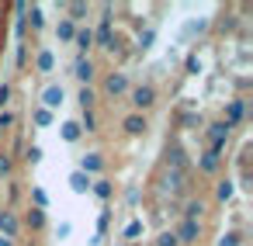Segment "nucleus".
Segmentation results:
<instances>
[{
    "mask_svg": "<svg viewBox=\"0 0 253 246\" xmlns=\"http://www.w3.org/2000/svg\"><path fill=\"white\" fill-rule=\"evenodd\" d=\"M111 25H115V18H111V7H108L104 18H101V25H97V32H94V45H101V49H108V52H115V45H118Z\"/></svg>",
    "mask_w": 253,
    "mask_h": 246,
    "instance_id": "1",
    "label": "nucleus"
},
{
    "mask_svg": "<svg viewBox=\"0 0 253 246\" xmlns=\"http://www.w3.org/2000/svg\"><path fill=\"white\" fill-rule=\"evenodd\" d=\"M128 97H132L135 115H142V111H149V108L156 104V87H153V83H139V87L128 90Z\"/></svg>",
    "mask_w": 253,
    "mask_h": 246,
    "instance_id": "2",
    "label": "nucleus"
},
{
    "mask_svg": "<svg viewBox=\"0 0 253 246\" xmlns=\"http://www.w3.org/2000/svg\"><path fill=\"white\" fill-rule=\"evenodd\" d=\"M229 132H232V125H225V122H211L208 128H205V139H208V149H225V142H229Z\"/></svg>",
    "mask_w": 253,
    "mask_h": 246,
    "instance_id": "3",
    "label": "nucleus"
},
{
    "mask_svg": "<svg viewBox=\"0 0 253 246\" xmlns=\"http://www.w3.org/2000/svg\"><path fill=\"white\" fill-rule=\"evenodd\" d=\"M18 232H21V218L11 211V208H4V211H0V236H4V239H18Z\"/></svg>",
    "mask_w": 253,
    "mask_h": 246,
    "instance_id": "4",
    "label": "nucleus"
},
{
    "mask_svg": "<svg viewBox=\"0 0 253 246\" xmlns=\"http://www.w3.org/2000/svg\"><path fill=\"white\" fill-rule=\"evenodd\" d=\"M177 243H198L201 239V222H194V218H180V225H177Z\"/></svg>",
    "mask_w": 253,
    "mask_h": 246,
    "instance_id": "5",
    "label": "nucleus"
},
{
    "mask_svg": "<svg viewBox=\"0 0 253 246\" xmlns=\"http://www.w3.org/2000/svg\"><path fill=\"white\" fill-rule=\"evenodd\" d=\"M104 94H108V97H122V94H128V77H125V73H108V80H104Z\"/></svg>",
    "mask_w": 253,
    "mask_h": 246,
    "instance_id": "6",
    "label": "nucleus"
},
{
    "mask_svg": "<svg viewBox=\"0 0 253 246\" xmlns=\"http://www.w3.org/2000/svg\"><path fill=\"white\" fill-rule=\"evenodd\" d=\"M63 97H66L63 83H49V87L42 90V108H45V111H52V108H59V104H63Z\"/></svg>",
    "mask_w": 253,
    "mask_h": 246,
    "instance_id": "7",
    "label": "nucleus"
},
{
    "mask_svg": "<svg viewBox=\"0 0 253 246\" xmlns=\"http://www.w3.org/2000/svg\"><path fill=\"white\" fill-rule=\"evenodd\" d=\"M218 166H222V153L218 149H205L198 156V170L201 173H218Z\"/></svg>",
    "mask_w": 253,
    "mask_h": 246,
    "instance_id": "8",
    "label": "nucleus"
},
{
    "mask_svg": "<svg viewBox=\"0 0 253 246\" xmlns=\"http://www.w3.org/2000/svg\"><path fill=\"white\" fill-rule=\"evenodd\" d=\"M80 173H87L90 180H94V173H101L104 170V160H101V153H87L84 160H80V166H77Z\"/></svg>",
    "mask_w": 253,
    "mask_h": 246,
    "instance_id": "9",
    "label": "nucleus"
},
{
    "mask_svg": "<svg viewBox=\"0 0 253 246\" xmlns=\"http://www.w3.org/2000/svg\"><path fill=\"white\" fill-rule=\"evenodd\" d=\"M184 184H187V173L184 170H167L163 173V191L177 194V191H184Z\"/></svg>",
    "mask_w": 253,
    "mask_h": 246,
    "instance_id": "10",
    "label": "nucleus"
},
{
    "mask_svg": "<svg viewBox=\"0 0 253 246\" xmlns=\"http://www.w3.org/2000/svg\"><path fill=\"white\" fill-rule=\"evenodd\" d=\"M73 77H77V80H80V83L87 87V83L94 80V63H90L87 56H80V59L73 63Z\"/></svg>",
    "mask_w": 253,
    "mask_h": 246,
    "instance_id": "11",
    "label": "nucleus"
},
{
    "mask_svg": "<svg viewBox=\"0 0 253 246\" xmlns=\"http://www.w3.org/2000/svg\"><path fill=\"white\" fill-rule=\"evenodd\" d=\"M122 128H125L128 135H142V132H146L149 125H146V115H135V111H132V115H125V122H122Z\"/></svg>",
    "mask_w": 253,
    "mask_h": 246,
    "instance_id": "12",
    "label": "nucleus"
},
{
    "mask_svg": "<svg viewBox=\"0 0 253 246\" xmlns=\"http://www.w3.org/2000/svg\"><path fill=\"white\" fill-rule=\"evenodd\" d=\"M167 170H184L187 173V160H184V149L180 146H170L167 149Z\"/></svg>",
    "mask_w": 253,
    "mask_h": 246,
    "instance_id": "13",
    "label": "nucleus"
},
{
    "mask_svg": "<svg viewBox=\"0 0 253 246\" xmlns=\"http://www.w3.org/2000/svg\"><path fill=\"white\" fill-rule=\"evenodd\" d=\"M73 45L80 49V56H87V52H90V45H94V32H90V28H77Z\"/></svg>",
    "mask_w": 253,
    "mask_h": 246,
    "instance_id": "14",
    "label": "nucleus"
},
{
    "mask_svg": "<svg viewBox=\"0 0 253 246\" xmlns=\"http://www.w3.org/2000/svg\"><path fill=\"white\" fill-rule=\"evenodd\" d=\"M52 66H56V52H52V49H39L35 70H39V73H52Z\"/></svg>",
    "mask_w": 253,
    "mask_h": 246,
    "instance_id": "15",
    "label": "nucleus"
},
{
    "mask_svg": "<svg viewBox=\"0 0 253 246\" xmlns=\"http://www.w3.org/2000/svg\"><path fill=\"white\" fill-rule=\"evenodd\" d=\"M243 115H246V101H243V97L229 101V111H225V125H236V122H243Z\"/></svg>",
    "mask_w": 253,
    "mask_h": 246,
    "instance_id": "16",
    "label": "nucleus"
},
{
    "mask_svg": "<svg viewBox=\"0 0 253 246\" xmlns=\"http://www.w3.org/2000/svg\"><path fill=\"white\" fill-rule=\"evenodd\" d=\"M90 184H94V180H90L87 173H80V170H73V173H70V187H73L77 194H87V191H90Z\"/></svg>",
    "mask_w": 253,
    "mask_h": 246,
    "instance_id": "17",
    "label": "nucleus"
},
{
    "mask_svg": "<svg viewBox=\"0 0 253 246\" xmlns=\"http://www.w3.org/2000/svg\"><path fill=\"white\" fill-rule=\"evenodd\" d=\"M25 225H28L32 232H42V229H45V211H42V208H32V211L25 215Z\"/></svg>",
    "mask_w": 253,
    "mask_h": 246,
    "instance_id": "18",
    "label": "nucleus"
},
{
    "mask_svg": "<svg viewBox=\"0 0 253 246\" xmlns=\"http://www.w3.org/2000/svg\"><path fill=\"white\" fill-rule=\"evenodd\" d=\"M73 35H77V25H73L70 18H63V21L56 25V39H59V42H73Z\"/></svg>",
    "mask_w": 253,
    "mask_h": 246,
    "instance_id": "19",
    "label": "nucleus"
},
{
    "mask_svg": "<svg viewBox=\"0 0 253 246\" xmlns=\"http://www.w3.org/2000/svg\"><path fill=\"white\" fill-rule=\"evenodd\" d=\"M90 191H94V194H97L101 201H108V198L115 194V187H111V180H104V177H101V180H94V184H90Z\"/></svg>",
    "mask_w": 253,
    "mask_h": 246,
    "instance_id": "20",
    "label": "nucleus"
},
{
    "mask_svg": "<svg viewBox=\"0 0 253 246\" xmlns=\"http://www.w3.org/2000/svg\"><path fill=\"white\" fill-rule=\"evenodd\" d=\"M77 101H80V108H84V111H94V101H97V94H94L90 87H80Z\"/></svg>",
    "mask_w": 253,
    "mask_h": 246,
    "instance_id": "21",
    "label": "nucleus"
},
{
    "mask_svg": "<svg viewBox=\"0 0 253 246\" xmlns=\"http://www.w3.org/2000/svg\"><path fill=\"white\" fill-rule=\"evenodd\" d=\"M59 135H63L66 142H77V139H80L84 132H80V125H77V122H63V128H59Z\"/></svg>",
    "mask_w": 253,
    "mask_h": 246,
    "instance_id": "22",
    "label": "nucleus"
},
{
    "mask_svg": "<svg viewBox=\"0 0 253 246\" xmlns=\"http://www.w3.org/2000/svg\"><path fill=\"white\" fill-rule=\"evenodd\" d=\"M201 211H205V201L191 198V201H187V208H184V218H194V222H201Z\"/></svg>",
    "mask_w": 253,
    "mask_h": 246,
    "instance_id": "23",
    "label": "nucleus"
},
{
    "mask_svg": "<svg viewBox=\"0 0 253 246\" xmlns=\"http://www.w3.org/2000/svg\"><path fill=\"white\" fill-rule=\"evenodd\" d=\"M25 14H32V32H42V28H45V18H42V7H39V4H32Z\"/></svg>",
    "mask_w": 253,
    "mask_h": 246,
    "instance_id": "24",
    "label": "nucleus"
},
{
    "mask_svg": "<svg viewBox=\"0 0 253 246\" xmlns=\"http://www.w3.org/2000/svg\"><path fill=\"white\" fill-rule=\"evenodd\" d=\"M32 122H35L39 128H49V125H52V111H45V108H35V115H32Z\"/></svg>",
    "mask_w": 253,
    "mask_h": 246,
    "instance_id": "25",
    "label": "nucleus"
},
{
    "mask_svg": "<svg viewBox=\"0 0 253 246\" xmlns=\"http://www.w3.org/2000/svg\"><path fill=\"white\" fill-rule=\"evenodd\" d=\"M77 125H80V132H97V115L94 111H84V118Z\"/></svg>",
    "mask_w": 253,
    "mask_h": 246,
    "instance_id": "26",
    "label": "nucleus"
},
{
    "mask_svg": "<svg viewBox=\"0 0 253 246\" xmlns=\"http://www.w3.org/2000/svg\"><path fill=\"white\" fill-rule=\"evenodd\" d=\"M215 194H218V201H229L232 194H236V187H232V180L225 177V180H218V187H215Z\"/></svg>",
    "mask_w": 253,
    "mask_h": 246,
    "instance_id": "27",
    "label": "nucleus"
},
{
    "mask_svg": "<svg viewBox=\"0 0 253 246\" xmlns=\"http://www.w3.org/2000/svg\"><path fill=\"white\" fill-rule=\"evenodd\" d=\"M66 11H70V21L77 25L80 18H87V4H66Z\"/></svg>",
    "mask_w": 253,
    "mask_h": 246,
    "instance_id": "28",
    "label": "nucleus"
},
{
    "mask_svg": "<svg viewBox=\"0 0 253 246\" xmlns=\"http://www.w3.org/2000/svg\"><path fill=\"white\" fill-rule=\"evenodd\" d=\"M215 246H243V236L239 232H222V239Z\"/></svg>",
    "mask_w": 253,
    "mask_h": 246,
    "instance_id": "29",
    "label": "nucleus"
},
{
    "mask_svg": "<svg viewBox=\"0 0 253 246\" xmlns=\"http://www.w3.org/2000/svg\"><path fill=\"white\" fill-rule=\"evenodd\" d=\"M139 232H142V222L135 218V222H128V225H125V232H122V239H128V243H132V239H135Z\"/></svg>",
    "mask_w": 253,
    "mask_h": 246,
    "instance_id": "30",
    "label": "nucleus"
},
{
    "mask_svg": "<svg viewBox=\"0 0 253 246\" xmlns=\"http://www.w3.org/2000/svg\"><path fill=\"white\" fill-rule=\"evenodd\" d=\"M14 122H18V115H14V111H0V132L14 128Z\"/></svg>",
    "mask_w": 253,
    "mask_h": 246,
    "instance_id": "31",
    "label": "nucleus"
},
{
    "mask_svg": "<svg viewBox=\"0 0 253 246\" xmlns=\"http://www.w3.org/2000/svg\"><path fill=\"white\" fill-rule=\"evenodd\" d=\"M11 97H14V90H11V83H0V111H4V108L11 104Z\"/></svg>",
    "mask_w": 253,
    "mask_h": 246,
    "instance_id": "32",
    "label": "nucleus"
},
{
    "mask_svg": "<svg viewBox=\"0 0 253 246\" xmlns=\"http://www.w3.org/2000/svg\"><path fill=\"white\" fill-rule=\"evenodd\" d=\"M11 166H14V160H11L7 153H0V180H4V177H11Z\"/></svg>",
    "mask_w": 253,
    "mask_h": 246,
    "instance_id": "33",
    "label": "nucleus"
},
{
    "mask_svg": "<svg viewBox=\"0 0 253 246\" xmlns=\"http://www.w3.org/2000/svg\"><path fill=\"white\" fill-rule=\"evenodd\" d=\"M25 160H28L32 166H35V163H42V146H28V149H25Z\"/></svg>",
    "mask_w": 253,
    "mask_h": 246,
    "instance_id": "34",
    "label": "nucleus"
},
{
    "mask_svg": "<svg viewBox=\"0 0 253 246\" xmlns=\"http://www.w3.org/2000/svg\"><path fill=\"white\" fill-rule=\"evenodd\" d=\"M153 42H156V32H153V28H146V32L139 35V49H149Z\"/></svg>",
    "mask_w": 253,
    "mask_h": 246,
    "instance_id": "35",
    "label": "nucleus"
},
{
    "mask_svg": "<svg viewBox=\"0 0 253 246\" xmlns=\"http://www.w3.org/2000/svg\"><path fill=\"white\" fill-rule=\"evenodd\" d=\"M180 125H184V128H201V118L187 111V115H180Z\"/></svg>",
    "mask_w": 253,
    "mask_h": 246,
    "instance_id": "36",
    "label": "nucleus"
},
{
    "mask_svg": "<svg viewBox=\"0 0 253 246\" xmlns=\"http://www.w3.org/2000/svg\"><path fill=\"white\" fill-rule=\"evenodd\" d=\"M32 201H35V208H42V211H45V205H49V198H45V191H42V187H35V191H32Z\"/></svg>",
    "mask_w": 253,
    "mask_h": 246,
    "instance_id": "37",
    "label": "nucleus"
},
{
    "mask_svg": "<svg viewBox=\"0 0 253 246\" xmlns=\"http://www.w3.org/2000/svg\"><path fill=\"white\" fill-rule=\"evenodd\" d=\"M156 246H180V243H177L173 232H160V236H156Z\"/></svg>",
    "mask_w": 253,
    "mask_h": 246,
    "instance_id": "38",
    "label": "nucleus"
},
{
    "mask_svg": "<svg viewBox=\"0 0 253 246\" xmlns=\"http://www.w3.org/2000/svg\"><path fill=\"white\" fill-rule=\"evenodd\" d=\"M184 66H187V73H201V59H198V52H191Z\"/></svg>",
    "mask_w": 253,
    "mask_h": 246,
    "instance_id": "39",
    "label": "nucleus"
},
{
    "mask_svg": "<svg viewBox=\"0 0 253 246\" xmlns=\"http://www.w3.org/2000/svg\"><path fill=\"white\" fill-rule=\"evenodd\" d=\"M108 225H111V215H108V211H101V218H97V236H101Z\"/></svg>",
    "mask_w": 253,
    "mask_h": 246,
    "instance_id": "40",
    "label": "nucleus"
},
{
    "mask_svg": "<svg viewBox=\"0 0 253 246\" xmlns=\"http://www.w3.org/2000/svg\"><path fill=\"white\" fill-rule=\"evenodd\" d=\"M70 232H73V225H70V222H63V225H59V229H56V236H59V239H66V236H70Z\"/></svg>",
    "mask_w": 253,
    "mask_h": 246,
    "instance_id": "41",
    "label": "nucleus"
},
{
    "mask_svg": "<svg viewBox=\"0 0 253 246\" xmlns=\"http://www.w3.org/2000/svg\"><path fill=\"white\" fill-rule=\"evenodd\" d=\"M125 201H128V205H135V201H139V191H135V187H128V191H125Z\"/></svg>",
    "mask_w": 253,
    "mask_h": 246,
    "instance_id": "42",
    "label": "nucleus"
},
{
    "mask_svg": "<svg viewBox=\"0 0 253 246\" xmlns=\"http://www.w3.org/2000/svg\"><path fill=\"white\" fill-rule=\"evenodd\" d=\"M0 246H14V243H11V239H4V236H0Z\"/></svg>",
    "mask_w": 253,
    "mask_h": 246,
    "instance_id": "43",
    "label": "nucleus"
},
{
    "mask_svg": "<svg viewBox=\"0 0 253 246\" xmlns=\"http://www.w3.org/2000/svg\"><path fill=\"white\" fill-rule=\"evenodd\" d=\"M122 246H132V243H122Z\"/></svg>",
    "mask_w": 253,
    "mask_h": 246,
    "instance_id": "44",
    "label": "nucleus"
}]
</instances>
